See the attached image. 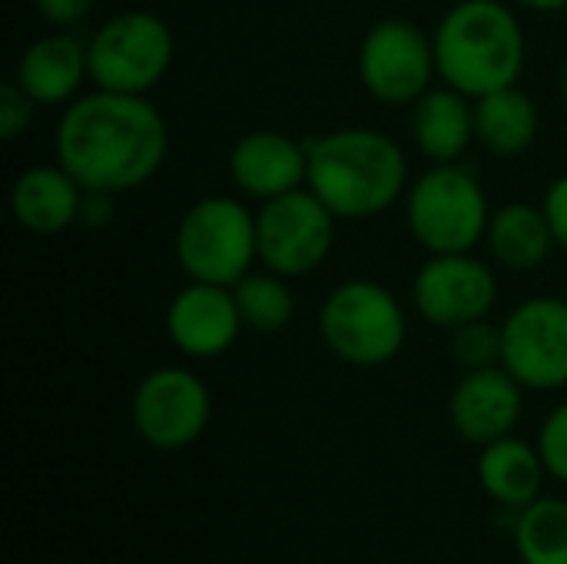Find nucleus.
I'll return each instance as SVG.
<instances>
[{
    "label": "nucleus",
    "instance_id": "obj_27",
    "mask_svg": "<svg viewBox=\"0 0 567 564\" xmlns=\"http://www.w3.org/2000/svg\"><path fill=\"white\" fill-rule=\"evenodd\" d=\"M542 209H545V216H548V223H551L555 243L567 253V173L565 176H558V180L548 186V193H545V199H542Z\"/></svg>",
    "mask_w": 567,
    "mask_h": 564
},
{
    "label": "nucleus",
    "instance_id": "obj_20",
    "mask_svg": "<svg viewBox=\"0 0 567 564\" xmlns=\"http://www.w3.org/2000/svg\"><path fill=\"white\" fill-rule=\"evenodd\" d=\"M485 243L495 263L512 273L538 269L548 259V253L558 246L545 209L532 203H505L492 209Z\"/></svg>",
    "mask_w": 567,
    "mask_h": 564
},
{
    "label": "nucleus",
    "instance_id": "obj_15",
    "mask_svg": "<svg viewBox=\"0 0 567 564\" xmlns=\"http://www.w3.org/2000/svg\"><path fill=\"white\" fill-rule=\"evenodd\" d=\"M229 176L252 199H276L309 180V143L282 130H249L229 150Z\"/></svg>",
    "mask_w": 567,
    "mask_h": 564
},
{
    "label": "nucleus",
    "instance_id": "obj_23",
    "mask_svg": "<svg viewBox=\"0 0 567 564\" xmlns=\"http://www.w3.org/2000/svg\"><path fill=\"white\" fill-rule=\"evenodd\" d=\"M233 296H236L243 326L252 332H262V336L282 332L296 316V299H292L289 279L272 269L246 273L233 286Z\"/></svg>",
    "mask_w": 567,
    "mask_h": 564
},
{
    "label": "nucleus",
    "instance_id": "obj_30",
    "mask_svg": "<svg viewBox=\"0 0 567 564\" xmlns=\"http://www.w3.org/2000/svg\"><path fill=\"white\" fill-rule=\"evenodd\" d=\"M518 3L535 10V13H558L567 7V0H518Z\"/></svg>",
    "mask_w": 567,
    "mask_h": 564
},
{
    "label": "nucleus",
    "instance_id": "obj_8",
    "mask_svg": "<svg viewBox=\"0 0 567 564\" xmlns=\"http://www.w3.org/2000/svg\"><path fill=\"white\" fill-rule=\"evenodd\" d=\"M336 213L309 189L266 199L256 213L259 263L286 279L316 273L336 246Z\"/></svg>",
    "mask_w": 567,
    "mask_h": 564
},
{
    "label": "nucleus",
    "instance_id": "obj_7",
    "mask_svg": "<svg viewBox=\"0 0 567 564\" xmlns=\"http://www.w3.org/2000/svg\"><path fill=\"white\" fill-rule=\"evenodd\" d=\"M176 57L173 30L150 10H126L110 17L86 40L93 90L146 96L163 83Z\"/></svg>",
    "mask_w": 567,
    "mask_h": 564
},
{
    "label": "nucleus",
    "instance_id": "obj_17",
    "mask_svg": "<svg viewBox=\"0 0 567 564\" xmlns=\"http://www.w3.org/2000/svg\"><path fill=\"white\" fill-rule=\"evenodd\" d=\"M80 203H83V186L60 163L27 166L10 189V213L17 226L37 236H53L70 229L80 219Z\"/></svg>",
    "mask_w": 567,
    "mask_h": 564
},
{
    "label": "nucleus",
    "instance_id": "obj_31",
    "mask_svg": "<svg viewBox=\"0 0 567 564\" xmlns=\"http://www.w3.org/2000/svg\"><path fill=\"white\" fill-rule=\"evenodd\" d=\"M561 93H565V103H567V57H565V66H561Z\"/></svg>",
    "mask_w": 567,
    "mask_h": 564
},
{
    "label": "nucleus",
    "instance_id": "obj_14",
    "mask_svg": "<svg viewBox=\"0 0 567 564\" xmlns=\"http://www.w3.org/2000/svg\"><path fill=\"white\" fill-rule=\"evenodd\" d=\"M243 329L246 326L229 286L189 279V286H183L166 306V336L186 359L226 356Z\"/></svg>",
    "mask_w": 567,
    "mask_h": 564
},
{
    "label": "nucleus",
    "instance_id": "obj_3",
    "mask_svg": "<svg viewBox=\"0 0 567 564\" xmlns=\"http://www.w3.org/2000/svg\"><path fill=\"white\" fill-rule=\"evenodd\" d=\"M432 43L442 83L472 100L522 80L528 43L522 20L505 0L452 3L439 20Z\"/></svg>",
    "mask_w": 567,
    "mask_h": 564
},
{
    "label": "nucleus",
    "instance_id": "obj_9",
    "mask_svg": "<svg viewBox=\"0 0 567 564\" xmlns=\"http://www.w3.org/2000/svg\"><path fill=\"white\" fill-rule=\"evenodd\" d=\"M136 435L156 452L189 449L213 419L209 386L183 366H163L140 379L130 399Z\"/></svg>",
    "mask_w": 567,
    "mask_h": 564
},
{
    "label": "nucleus",
    "instance_id": "obj_4",
    "mask_svg": "<svg viewBox=\"0 0 567 564\" xmlns=\"http://www.w3.org/2000/svg\"><path fill=\"white\" fill-rule=\"evenodd\" d=\"M319 336L346 366L379 369L405 349L409 319L389 286L375 279H346L319 309Z\"/></svg>",
    "mask_w": 567,
    "mask_h": 564
},
{
    "label": "nucleus",
    "instance_id": "obj_28",
    "mask_svg": "<svg viewBox=\"0 0 567 564\" xmlns=\"http://www.w3.org/2000/svg\"><path fill=\"white\" fill-rule=\"evenodd\" d=\"M93 3L96 0H37V10L50 27H73L90 17Z\"/></svg>",
    "mask_w": 567,
    "mask_h": 564
},
{
    "label": "nucleus",
    "instance_id": "obj_19",
    "mask_svg": "<svg viewBox=\"0 0 567 564\" xmlns=\"http://www.w3.org/2000/svg\"><path fill=\"white\" fill-rule=\"evenodd\" d=\"M545 479H548V469H545L538 445L518 435H505L498 442L482 445L478 482L485 495L498 502L502 509H512V512L528 509L535 499H542Z\"/></svg>",
    "mask_w": 567,
    "mask_h": 564
},
{
    "label": "nucleus",
    "instance_id": "obj_22",
    "mask_svg": "<svg viewBox=\"0 0 567 564\" xmlns=\"http://www.w3.org/2000/svg\"><path fill=\"white\" fill-rule=\"evenodd\" d=\"M512 535L522 564H567V499H535L515 512Z\"/></svg>",
    "mask_w": 567,
    "mask_h": 564
},
{
    "label": "nucleus",
    "instance_id": "obj_10",
    "mask_svg": "<svg viewBox=\"0 0 567 564\" xmlns=\"http://www.w3.org/2000/svg\"><path fill=\"white\" fill-rule=\"evenodd\" d=\"M435 76V43L419 23L405 17L379 20L359 43V80L379 103L412 106L422 93L432 90Z\"/></svg>",
    "mask_w": 567,
    "mask_h": 564
},
{
    "label": "nucleus",
    "instance_id": "obj_13",
    "mask_svg": "<svg viewBox=\"0 0 567 564\" xmlns=\"http://www.w3.org/2000/svg\"><path fill=\"white\" fill-rule=\"evenodd\" d=\"M522 412H525V386L505 366L465 372L449 396L452 429L478 449L505 435H515Z\"/></svg>",
    "mask_w": 567,
    "mask_h": 564
},
{
    "label": "nucleus",
    "instance_id": "obj_2",
    "mask_svg": "<svg viewBox=\"0 0 567 564\" xmlns=\"http://www.w3.org/2000/svg\"><path fill=\"white\" fill-rule=\"evenodd\" d=\"M309 143L306 186L336 213L362 223L382 216L409 193V163L402 146L372 126H346Z\"/></svg>",
    "mask_w": 567,
    "mask_h": 564
},
{
    "label": "nucleus",
    "instance_id": "obj_29",
    "mask_svg": "<svg viewBox=\"0 0 567 564\" xmlns=\"http://www.w3.org/2000/svg\"><path fill=\"white\" fill-rule=\"evenodd\" d=\"M113 219V193H96V189H83V203H80V226L86 229H103Z\"/></svg>",
    "mask_w": 567,
    "mask_h": 564
},
{
    "label": "nucleus",
    "instance_id": "obj_18",
    "mask_svg": "<svg viewBox=\"0 0 567 564\" xmlns=\"http://www.w3.org/2000/svg\"><path fill=\"white\" fill-rule=\"evenodd\" d=\"M412 140L432 163H458L475 136V100L455 86H432L412 103Z\"/></svg>",
    "mask_w": 567,
    "mask_h": 564
},
{
    "label": "nucleus",
    "instance_id": "obj_26",
    "mask_svg": "<svg viewBox=\"0 0 567 564\" xmlns=\"http://www.w3.org/2000/svg\"><path fill=\"white\" fill-rule=\"evenodd\" d=\"M33 110H37V103L20 90L17 80L3 83L0 86V136L17 140L33 123Z\"/></svg>",
    "mask_w": 567,
    "mask_h": 564
},
{
    "label": "nucleus",
    "instance_id": "obj_11",
    "mask_svg": "<svg viewBox=\"0 0 567 564\" xmlns=\"http://www.w3.org/2000/svg\"><path fill=\"white\" fill-rule=\"evenodd\" d=\"M502 366L532 392L567 386V299L532 296L502 322Z\"/></svg>",
    "mask_w": 567,
    "mask_h": 564
},
{
    "label": "nucleus",
    "instance_id": "obj_21",
    "mask_svg": "<svg viewBox=\"0 0 567 564\" xmlns=\"http://www.w3.org/2000/svg\"><path fill=\"white\" fill-rule=\"evenodd\" d=\"M475 136L495 156H518L538 136V106L515 83L475 100Z\"/></svg>",
    "mask_w": 567,
    "mask_h": 564
},
{
    "label": "nucleus",
    "instance_id": "obj_24",
    "mask_svg": "<svg viewBox=\"0 0 567 564\" xmlns=\"http://www.w3.org/2000/svg\"><path fill=\"white\" fill-rule=\"evenodd\" d=\"M449 352L465 372L502 366V326L488 322V316L455 326L452 339H449Z\"/></svg>",
    "mask_w": 567,
    "mask_h": 564
},
{
    "label": "nucleus",
    "instance_id": "obj_6",
    "mask_svg": "<svg viewBox=\"0 0 567 564\" xmlns=\"http://www.w3.org/2000/svg\"><path fill=\"white\" fill-rule=\"evenodd\" d=\"M492 206L472 170L435 163L405 193V223L429 256L472 253L488 233Z\"/></svg>",
    "mask_w": 567,
    "mask_h": 564
},
{
    "label": "nucleus",
    "instance_id": "obj_12",
    "mask_svg": "<svg viewBox=\"0 0 567 564\" xmlns=\"http://www.w3.org/2000/svg\"><path fill=\"white\" fill-rule=\"evenodd\" d=\"M498 279L472 253L429 256L412 283V302L419 316L439 329H455L485 319L495 309Z\"/></svg>",
    "mask_w": 567,
    "mask_h": 564
},
{
    "label": "nucleus",
    "instance_id": "obj_16",
    "mask_svg": "<svg viewBox=\"0 0 567 564\" xmlns=\"http://www.w3.org/2000/svg\"><path fill=\"white\" fill-rule=\"evenodd\" d=\"M13 80L37 106H70L90 80L86 43L66 30L47 33L20 53Z\"/></svg>",
    "mask_w": 567,
    "mask_h": 564
},
{
    "label": "nucleus",
    "instance_id": "obj_25",
    "mask_svg": "<svg viewBox=\"0 0 567 564\" xmlns=\"http://www.w3.org/2000/svg\"><path fill=\"white\" fill-rule=\"evenodd\" d=\"M538 452L545 459L548 479L567 485V402L548 412V419L538 429Z\"/></svg>",
    "mask_w": 567,
    "mask_h": 564
},
{
    "label": "nucleus",
    "instance_id": "obj_1",
    "mask_svg": "<svg viewBox=\"0 0 567 564\" xmlns=\"http://www.w3.org/2000/svg\"><path fill=\"white\" fill-rule=\"evenodd\" d=\"M53 146L83 189L120 196L163 170L169 126L150 96L93 90L63 110Z\"/></svg>",
    "mask_w": 567,
    "mask_h": 564
},
{
    "label": "nucleus",
    "instance_id": "obj_5",
    "mask_svg": "<svg viewBox=\"0 0 567 564\" xmlns=\"http://www.w3.org/2000/svg\"><path fill=\"white\" fill-rule=\"evenodd\" d=\"M173 253L186 279L233 289L259 259L256 213L236 196H203L176 223Z\"/></svg>",
    "mask_w": 567,
    "mask_h": 564
}]
</instances>
